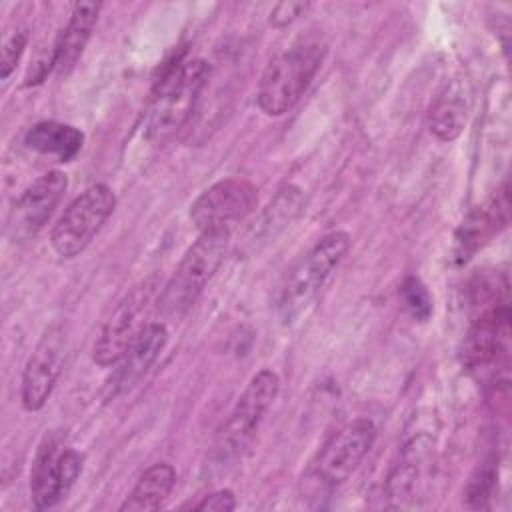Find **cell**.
<instances>
[{
  "label": "cell",
  "mask_w": 512,
  "mask_h": 512,
  "mask_svg": "<svg viewBox=\"0 0 512 512\" xmlns=\"http://www.w3.org/2000/svg\"><path fill=\"white\" fill-rule=\"evenodd\" d=\"M208 76L210 64L202 58L176 56L164 66L144 118V132L150 140L164 142L188 124Z\"/></svg>",
  "instance_id": "6da1fadb"
},
{
  "label": "cell",
  "mask_w": 512,
  "mask_h": 512,
  "mask_svg": "<svg viewBox=\"0 0 512 512\" xmlns=\"http://www.w3.org/2000/svg\"><path fill=\"white\" fill-rule=\"evenodd\" d=\"M230 230H204L184 252L170 280L158 294V310L164 318L184 316L226 258Z\"/></svg>",
  "instance_id": "7a4b0ae2"
},
{
  "label": "cell",
  "mask_w": 512,
  "mask_h": 512,
  "mask_svg": "<svg viewBox=\"0 0 512 512\" xmlns=\"http://www.w3.org/2000/svg\"><path fill=\"white\" fill-rule=\"evenodd\" d=\"M324 54L326 48L320 42H300L276 54L258 82L260 110L266 116H282L292 110L320 70Z\"/></svg>",
  "instance_id": "3957f363"
},
{
  "label": "cell",
  "mask_w": 512,
  "mask_h": 512,
  "mask_svg": "<svg viewBox=\"0 0 512 512\" xmlns=\"http://www.w3.org/2000/svg\"><path fill=\"white\" fill-rule=\"evenodd\" d=\"M348 248L350 236L346 232H328L288 270L278 296L282 322H294L314 302L332 270L344 260Z\"/></svg>",
  "instance_id": "277c9868"
},
{
  "label": "cell",
  "mask_w": 512,
  "mask_h": 512,
  "mask_svg": "<svg viewBox=\"0 0 512 512\" xmlns=\"http://www.w3.org/2000/svg\"><path fill=\"white\" fill-rule=\"evenodd\" d=\"M160 276L152 274L132 286L104 320L92 346V360L102 366H116L140 332L150 324L148 314L160 294Z\"/></svg>",
  "instance_id": "5b68a950"
},
{
  "label": "cell",
  "mask_w": 512,
  "mask_h": 512,
  "mask_svg": "<svg viewBox=\"0 0 512 512\" xmlns=\"http://www.w3.org/2000/svg\"><path fill=\"white\" fill-rule=\"evenodd\" d=\"M374 440L376 426L370 418H354L352 422L344 424L320 448L316 460L304 476L306 490L320 496L342 486L370 452Z\"/></svg>",
  "instance_id": "8992f818"
},
{
  "label": "cell",
  "mask_w": 512,
  "mask_h": 512,
  "mask_svg": "<svg viewBox=\"0 0 512 512\" xmlns=\"http://www.w3.org/2000/svg\"><path fill=\"white\" fill-rule=\"evenodd\" d=\"M278 390L280 378L270 368H262L250 378L222 428L218 430L216 442L212 446V458L218 464L238 456L246 448V444L256 434L264 414L276 400Z\"/></svg>",
  "instance_id": "52a82bcc"
},
{
  "label": "cell",
  "mask_w": 512,
  "mask_h": 512,
  "mask_svg": "<svg viewBox=\"0 0 512 512\" xmlns=\"http://www.w3.org/2000/svg\"><path fill=\"white\" fill-rule=\"evenodd\" d=\"M116 206V196L106 184H92L62 212L50 232V246L60 258H74L88 248Z\"/></svg>",
  "instance_id": "ba28073f"
},
{
  "label": "cell",
  "mask_w": 512,
  "mask_h": 512,
  "mask_svg": "<svg viewBox=\"0 0 512 512\" xmlns=\"http://www.w3.org/2000/svg\"><path fill=\"white\" fill-rule=\"evenodd\" d=\"M84 456L66 446L64 438L56 432L48 434L34 458L30 472V496L38 510L56 506L82 472Z\"/></svg>",
  "instance_id": "9c48e42d"
},
{
  "label": "cell",
  "mask_w": 512,
  "mask_h": 512,
  "mask_svg": "<svg viewBox=\"0 0 512 512\" xmlns=\"http://www.w3.org/2000/svg\"><path fill=\"white\" fill-rule=\"evenodd\" d=\"M258 204V190L244 178H224L208 186L190 206L192 224L204 230H230Z\"/></svg>",
  "instance_id": "30bf717a"
},
{
  "label": "cell",
  "mask_w": 512,
  "mask_h": 512,
  "mask_svg": "<svg viewBox=\"0 0 512 512\" xmlns=\"http://www.w3.org/2000/svg\"><path fill=\"white\" fill-rule=\"evenodd\" d=\"M66 188L68 178L60 170H52L36 178L16 198L8 218V234L16 242H24L36 236L54 214Z\"/></svg>",
  "instance_id": "8fae6325"
},
{
  "label": "cell",
  "mask_w": 512,
  "mask_h": 512,
  "mask_svg": "<svg viewBox=\"0 0 512 512\" xmlns=\"http://www.w3.org/2000/svg\"><path fill=\"white\" fill-rule=\"evenodd\" d=\"M66 336L60 326H50L38 340L22 372V406L28 412L40 410L54 392V386L62 374Z\"/></svg>",
  "instance_id": "7c38bea8"
},
{
  "label": "cell",
  "mask_w": 512,
  "mask_h": 512,
  "mask_svg": "<svg viewBox=\"0 0 512 512\" xmlns=\"http://www.w3.org/2000/svg\"><path fill=\"white\" fill-rule=\"evenodd\" d=\"M508 338H510V310L508 306L494 304L480 312V316L470 326L464 348L462 360L470 368H482L492 362H498L508 352Z\"/></svg>",
  "instance_id": "4fadbf2b"
},
{
  "label": "cell",
  "mask_w": 512,
  "mask_h": 512,
  "mask_svg": "<svg viewBox=\"0 0 512 512\" xmlns=\"http://www.w3.org/2000/svg\"><path fill=\"white\" fill-rule=\"evenodd\" d=\"M168 342V328L162 322H150L134 344L126 350L114 368L110 380L104 386V400H112L118 394L130 390L158 360Z\"/></svg>",
  "instance_id": "5bb4252c"
},
{
  "label": "cell",
  "mask_w": 512,
  "mask_h": 512,
  "mask_svg": "<svg viewBox=\"0 0 512 512\" xmlns=\"http://www.w3.org/2000/svg\"><path fill=\"white\" fill-rule=\"evenodd\" d=\"M508 186L504 184L502 190L484 206L472 210L456 230L454 236V260L456 264L468 262L484 244L490 242L494 234H498L508 224Z\"/></svg>",
  "instance_id": "9a60e30c"
},
{
  "label": "cell",
  "mask_w": 512,
  "mask_h": 512,
  "mask_svg": "<svg viewBox=\"0 0 512 512\" xmlns=\"http://www.w3.org/2000/svg\"><path fill=\"white\" fill-rule=\"evenodd\" d=\"M100 8L102 4L92 0H82L72 6L66 26L54 38V58L58 74H68L82 56L98 22Z\"/></svg>",
  "instance_id": "2e32d148"
},
{
  "label": "cell",
  "mask_w": 512,
  "mask_h": 512,
  "mask_svg": "<svg viewBox=\"0 0 512 512\" xmlns=\"http://www.w3.org/2000/svg\"><path fill=\"white\" fill-rule=\"evenodd\" d=\"M470 106L472 92L468 82L452 80L430 108V132L442 142L456 140L468 122Z\"/></svg>",
  "instance_id": "e0dca14e"
},
{
  "label": "cell",
  "mask_w": 512,
  "mask_h": 512,
  "mask_svg": "<svg viewBox=\"0 0 512 512\" xmlns=\"http://www.w3.org/2000/svg\"><path fill=\"white\" fill-rule=\"evenodd\" d=\"M24 144L38 154L56 156L60 162H70L82 150L84 134L76 126L56 120H42L26 132Z\"/></svg>",
  "instance_id": "ac0fdd59"
},
{
  "label": "cell",
  "mask_w": 512,
  "mask_h": 512,
  "mask_svg": "<svg viewBox=\"0 0 512 512\" xmlns=\"http://www.w3.org/2000/svg\"><path fill=\"white\" fill-rule=\"evenodd\" d=\"M176 484V470L168 462H158L144 470V474L134 484L132 492L120 504V512H150L158 510Z\"/></svg>",
  "instance_id": "d6986e66"
},
{
  "label": "cell",
  "mask_w": 512,
  "mask_h": 512,
  "mask_svg": "<svg viewBox=\"0 0 512 512\" xmlns=\"http://www.w3.org/2000/svg\"><path fill=\"white\" fill-rule=\"evenodd\" d=\"M302 208H304L302 190L296 186H284L282 190H278V194L272 198V202L262 212L258 230L264 236H274L276 232L290 226V222L298 218Z\"/></svg>",
  "instance_id": "ffe728a7"
},
{
  "label": "cell",
  "mask_w": 512,
  "mask_h": 512,
  "mask_svg": "<svg viewBox=\"0 0 512 512\" xmlns=\"http://www.w3.org/2000/svg\"><path fill=\"white\" fill-rule=\"evenodd\" d=\"M496 480H498V464L494 458H488L474 470V474L466 484L464 496H466L468 508H476V510L488 508V502L496 488Z\"/></svg>",
  "instance_id": "44dd1931"
},
{
  "label": "cell",
  "mask_w": 512,
  "mask_h": 512,
  "mask_svg": "<svg viewBox=\"0 0 512 512\" xmlns=\"http://www.w3.org/2000/svg\"><path fill=\"white\" fill-rule=\"evenodd\" d=\"M402 300H404V306L406 310L410 312L412 318L424 322L430 318L432 314V298H430V292L428 288L422 284L420 278L416 276H408L404 282H402Z\"/></svg>",
  "instance_id": "7402d4cb"
},
{
  "label": "cell",
  "mask_w": 512,
  "mask_h": 512,
  "mask_svg": "<svg viewBox=\"0 0 512 512\" xmlns=\"http://www.w3.org/2000/svg\"><path fill=\"white\" fill-rule=\"evenodd\" d=\"M28 44V32L26 30H14L4 36L2 42V54H0V78L8 80L10 74L16 70L18 60Z\"/></svg>",
  "instance_id": "603a6c76"
},
{
  "label": "cell",
  "mask_w": 512,
  "mask_h": 512,
  "mask_svg": "<svg viewBox=\"0 0 512 512\" xmlns=\"http://www.w3.org/2000/svg\"><path fill=\"white\" fill-rule=\"evenodd\" d=\"M236 508V496L232 490L222 488L206 494L196 506V512H230Z\"/></svg>",
  "instance_id": "cb8c5ba5"
},
{
  "label": "cell",
  "mask_w": 512,
  "mask_h": 512,
  "mask_svg": "<svg viewBox=\"0 0 512 512\" xmlns=\"http://www.w3.org/2000/svg\"><path fill=\"white\" fill-rule=\"evenodd\" d=\"M308 6V2H278L270 12V24L274 28H284L298 20L308 10Z\"/></svg>",
  "instance_id": "d4e9b609"
}]
</instances>
